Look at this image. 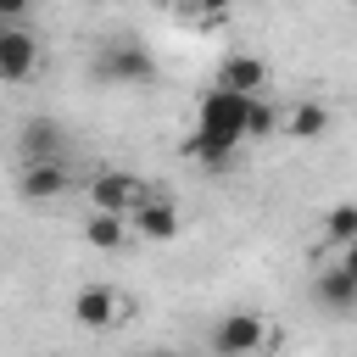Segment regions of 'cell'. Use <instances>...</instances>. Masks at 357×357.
I'll list each match as a JSON object with an SVG mask.
<instances>
[{
  "mask_svg": "<svg viewBox=\"0 0 357 357\" xmlns=\"http://www.w3.org/2000/svg\"><path fill=\"white\" fill-rule=\"evenodd\" d=\"M329 134V106L324 100H296V106H284V139H324Z\"/></svg>",
  "mask_w": 357,
  "mask_h": 357,
  "instance_id": "12",
  "label": "cell"
},
{
  "mask_svg": "<svg viewBox=\"0 0 357 357\" xmlns=\"http://www.w3.org/2000/svg\"><path fill=\"white\" fill-rule=\"evenodd\" d=\"M73 190V173L61 156H45V162H22V195L28 201H56Z\"/></svg>",
  "mask_w": 357,
  "mask_h": 357,
  "instance_id": "10",
  "label": "cell"
},
{
  "mask_svg": "<svg viewBox=\"0 0 357 357\" xmlns=\"http://www.w3.org/2000/svg\"><path fill=\"white\" fill-rule=\"evenodd\" d=\"M312 301H318L324 312H335V318H351V312H357V273H351L346 262L318 268V273H312Z\"/></svg>",
  "mask_w": 357,
  "mask_h": 357,
  "instance_id": "7",
  "label": "cell"
},
{
  "mask_svg": "<svg viewBox=\"0 0 357 357\" xmlns=\"http://www.w3.org/2000/svg\"><path fill=\"white\" fill-rule=\"evenodd\" d=\"M39 56H45V45L28 22H0V78L6 84H28Z\"/></svg>",
  "mask_w": 357,
  "mask_h": 357,
  "instance_id": "6",
  "label": "cell"
},
{
  "mask_svg": "<svg viewBox=\"0 0 357 357\" xmlns=\"http://www.w3.org/2000/svg\"><path fill=\"white\" fill-rule=\"evenodd\" d=\"M145 357H178V351H145Z\"/></svg>",
  "mask_w": 357,
  "mask_h": 357,
  "instance_id": "20",
  "label": "cell"
},
{
  "mask_svg": "<svg viewBox=\"0 0 357 357\" xmlns=\"http://www.w3.org/2000/svg\"><path fill=\"white\" fill-rule=\"evenodd\" d=\"M45 156H61V128L45 123V117H33L22 128V162H45Z\"/></svg>",
  "mask_w": 357,
  "mask_h": 357,
  "instance_id": "13",
  "label": "cell"
},
{
  "mask_svg": "<svg viewBox=\"0 0 357 357\" xmlns=\"http://www.w3.org/2000/svg\"><path fill=\"white\" fill-rule=\"evenodd\" d=\"M351 240H357V201H335V206L324 212V245L346 251Z\"/></svg>",
  "mask_w": 357,
  "mask_h": 357,
  "instance_id": "14",
  "label": "cell"
},
{
  "mask_svg": "<svg viewBox=\"0 0 357 357\" xmlns=\"http://www.w3.org/2000/svg\"><path fill=\"white\" fill-rule=\"evenodd\" d=\"M178 156H184V162H201V167H212V173H223V167L234 162V151H223V145H212V139H206V134H195V128L184 134V145H178Z\"/></svg>",
  "mask_w": 357,
  "mask_h": 357,
  "instance_id": "16",
  "label": "cell"
},
{
  "mask_svg": "<svg viewBox=\"0 0 357 357\" xmlns=\"http://www.w3.org/2000/svg\"><path fill=\"white\" fill-rule=\"evenodd\" d=\"M128 312H134V301H128V290H117V284H84L78 296H73V324L78 329H117V324H128Z\"/></svg>",
  "mask_w": 357,
  "mask_h": 357,
  "instance_id": "4",
  "label": "cell"
},
{
  "mask_svg": "<svg viewBox=\"0 0 357 357\" xmlns=\"http://www.w3.org/2000/svg\"><path fill=\"white\" fill-rule=\"evenodd\" d=\"M218 84L223 89H240V95H268L273 89V67L262 56H251V50H229L218 61Z\"/></svg>",
  "mask_w": 357,
  "mask_h": 357,
  "instance_id": "8",
  "label": "cell"
},
{
  "mask_svg": "<svg viewBox=\"0 0 357 357\" xmlns=\"http://www.w3.org/2000/svg\"><path fill=\"white\" fill-rule=\"evenodd\" d=\"M340 262H346V268H351V273H357V240H351V245H346V251H340Z\"/></svg>",
  "mask_w": 357,
  "mask_h": 357,
  "instance_id": "19",
  "label": "cell"
},
{
  "mask_svg": "<svg viewBox=\"0 0 357 357\" xmlns=\"http://www.w3.org/2000/svg\"><path fill=\"white\" fill-rule=\"evenodd\" d=\"M0 17H6V22H22V17H28V0H0Z\"/></svg>",
  "mask_w": 357,
  "mask_h": 357,
  "instance_id": "18",
  "label": "cell"
},
{
  "mask_svg": "<svg viewBox=\"0 0 357 357\" xmlns=\"http://www.w3.org/2000/svg\"><path fill=\"white\" fill-rule=\"evenodd\" d=\"M284 134V112L268 100V95H251V112H245V139H273Z\"/></svg>",
  "mask_w": 357,
  "mask_h": 357,
  "instance_id": "15",
  "label": "cell"
},
{
  "mask_svg": "<svg viewBox=\"0 0 357 357\" xmlns=\"http://www.w3.org/2000/svg\"><path fill=\"white\" fill-rule=\"evenodd\" d=\"M128 218H134V234H139V240H178V229H184L178 201H167L162 190H151Z\"/></svg>",
  "mask_w": 357,
  "mask_h": 357,
  "instance_id": "9",
  "label": "cell"
},
{
  "mask_svg": "<svg viewBox=\"0 0 357 357\" xmlns=\"http://www.w3.org/2000/svg\"><path fill=\"white\" fill-rule=\"evenodd\" d=\"M145 195H151V184L128 167H95L89 173V206H100V212H134Z\"/></svg>",
  "mask_w": 357,
  "mask_h": 357,
  "instance_id": "5",
  "label": "cell"
},
{
  "mask_svg": "<svg viewBox=\"0 0 357 357\" xmlns=\"http://www.w3.org/2000/svg\"><path fill=\"white\" fill-rule=\"evenodd\" d=\"M89 73H95V84H106V89H123V84H151V78H156V56H151L139 39H106V45L95 50Z\"/></svg>",
  "mask_w": 357,
  "mask_h": 357,
  "instance_id": "2",
  "label": "cell"
},
{
  "mask_svg": "<svg viewBox=\"0 0 357 357\" xmlns=\"http://www.w3.org/2000/svg\"><path fill=\"white\" fill-rule=\"evenodd\" d=\"M245 112H251V95L212 84L201 95V106H195V134H206L212 145L234 151V145H245Z\"/></svg>",
  "mask_w": 357,
  "mask_h": 357,
  "instance_id": "1",
  "label": "cell"
},
{
  "mask_svg": "<svg viewBox=\"0 0 357 357\" xmlns=\"http://www.w3.org/2000/svg\"><path fill=\"white\" fill-rule=\"evenodd\" d=\"M212 351L218 357H268L273 351V324L262 312H223L212 329Z\"/></svg>",
  "mask_w": 357,
  "mask_h": 357,
  "instance_id": "3",
  "label": "cell"
},
{
  "mask_svg": "<svg viewBox=\"0 0 357 357\" xmlns=\"http://www.w3.org/2000/svg\"><path fill=\"white\" fill-rule=\"evenodd\" d=\"M234 11V0H190V17L195 22H218V17H229Z\"/></svg>",
  "mask_w": 357,
  "mask_h": 357,
  "instance_id": "17",
  "label": "cell"
},
{
  "mask_svg": "<svg viewBox=\"0 0 357 357\" xmlns=\"http://www.w3.org/2000/svg\"><path fill=\"white\" fill-rule=\"evenodd\" d=\"M134 240V218L128 212H100V206H89V218H84V245L89 251H123Z\"/></svg>",
  "mask_w": 357,
  "mask_h": 357,
  "instance_id": "11",
  "label": "cell"
},
{
  "mask_svg": "<svg viewBox=\"0 0 357 357\" xmlns=\"http://www.w3.org/2000/svg\"><path fill=\"white\" fill-rule=\"evenodd\" d=\"M346 6H351V11H357V0H346Z\"/></svg>",
  "mask_w": 357,
  "mask_h": 357,
  "instance_id": "21",
  "label": "cell"
}]
</instances>
